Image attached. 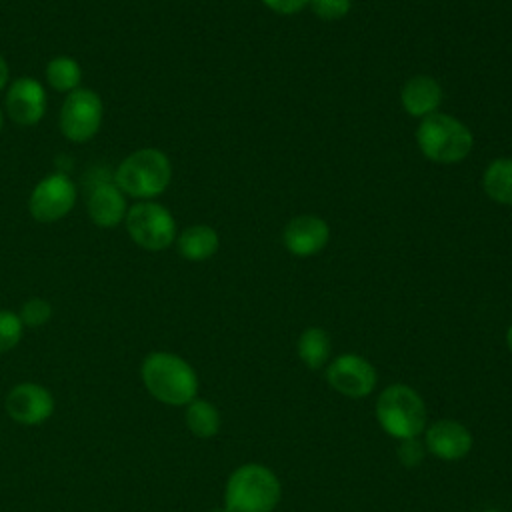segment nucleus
Returning <instances> with one entry per match:
<instances>
[{
	"instance_id": "obj_1",
	"label": "nucleus",
	"mask_w": 512,
	"mask_h": 512,
	"mask_svg": "<svg viewBox=\"0 0 512 512\" xmlns=\"http://www.w3.org/2000/svg\"><path fill=\"white\" fill-rule=\"evenodd\" d=\"M282 500V482L276 472L260 462L234 468L224 486L228 512H274Z\"/></svg>"
},
{
	"instance_id": "obj_2",
	"label": "nucleus",
	"mask_w": 512,
	"mask_h": 512,
	"mask_svg": "<svg viewBox=\"0 0 512 512\" xmlns=\"http://www.w3.org/2000/svg\"><path fill=\"white\" fill-rule=\"evenodd\" d=\"M374 416L382 432L394 440L420 438L428 426V408L418 390L404 382L388 384L380 390Z\"/></svg>"
},
{
	"instance_id": "obj_3",
	"label": "nucleus",
	"mask_w": 512,
	"mask_h": 512,
	"mask_svg": "<svg viewBox=\"0 0 512 512\" xmlns=\"http://www.w3.org/2000/svg\"><path fill=\"white\" fill-rule=\"evenodd\" d=\"M146 390L162 404L186 406L198 396V374L178 354L152 352L140 368Z\"/></svg>"
},
{
	"instance_id": "obj_4",
	"label": "nucleus",
	"mask_w": 512,
	"mask_h": 512,
	"mask_svg": "<svg viewBox=\"0 0 512 512\" xmlns=\"http://www.w3.org/2000/svg\"><path fill=\"white\" fill-rule=\"evenodd\" d=\"M112 180L126 196L152 200L166 192L172 180V164L160 148H138L116 166Z\"/></svg>"
},
{
	"instance_id": "obj_5",
	"label": "nucleus",
	"mask_w": 512,
	"mask_h": 512,
	"mask_svg": "<svg viewBox=\"0 0 512 512\" xmlns=\"http://www.w3.org/2000/svg\"><path fill=\"white\" fill-rule=\"evenodd\" d=\"M416 144L428 160L438 164H456L472 152L474 136L458 118L434 112L420 120L416 128Z\"/></svg>"
},
{
	"instance_id": "obj_6",
	"label": "nucleus",
	"mask_w": 512,
	"mask_h": 512,
	"mask_svg": "<svg viewBox=\"0 0 512 512\" xmlns=\"http://www.w3.org/2000/svg\"><path fill=\"white\" fill-rule=\"evenodd\" d=\"M124 226L130 240L148 252H162L176 242L172 212L154 200H138L128 206Z\"/></svg>"
},
{
	"instance_id": "obj_7",
	"label": "nucleus",
	"mask_w": 512,
	"mask_h": 512,
	"mask_svg": "<svg viewBox=\"0 0 512 512\" xmlns=\"http://www.w3.org/2000/svg\"><path fill=\"white\" fill-rule=\"evenodd\" d=\"M102 118V98L94 90L80 86L66 94L58 112V128L66 140L74 144H84L98 134Z\"/></svg>"
},
{
	"instance_id": "obj_8",
	"label": "nucleus",
	"mask_w": 512,
	"mask_h": 512,
	"mask_svg": "<svg viewBox=\"0 0 512 512\" xmlns=\"http://www.w3.org/2000/svg\"><path fill=\"white\" fill-rule=\"evenodd\" d=\"M78 198L74 180L64 172H52L38 180L28 196V212L36 222L52 224L66 218Z\"/></svg>"
},
{
	"instance_id": "obj_9",
	"label": "nucleus",
	"mask_w": 512,
	"mask_h": 512,
	"mask_svg": "<svg viewBox=\"0 0 512 512\" xmlns=\"http://www.w3.org/2000/svg\"><path fill=\"white\" fill-rule=\"evenodd\" d=\"M324 380L334 392L360 400L376 390L378 372L368 358L356 352H344L324 366Z\"/></svg>"
},
{
	"instance_id": "obj_10",
	"label": "nucleus",
	"mask_w": 512,
	"mask_h": 512,
	"mask_svg": "<svg viewBox=\"0 0 512 512\" xmlns=\"http://www.w3.org/2000/svg\"><path fill=\"white\" fill-rule=\"evenodd\" d=\"M426 452L442 462H456L470 454L474 436L462 422L454 418H438L422 432Z\"/></svg>"
},
{
	"instance_id": "obj_11",
	"label": "nucleus",
	"mask_w": 512,
	"mask_h": 512,
	"mask_svg": "<svg viewBox=\"0 0 512 512\" xmlns=\"http://www.w3.org/2000/svg\"><path fill=\"white\" fill-rule=\"evenodd\" d=\"M4 108L14 124L36 126L46 114V88L36 78H16L6 88Z\"/></svg>"
},
{
	"instance_id": "obj_12",
	"label": "nucleus",
	"mask_w": 512,
	"mask_h": 512,
	"mask_svg": "<svg viewBox=\"0 0 512 512\" xmlns=\"http://www.w3.org/2000/svg\"><path fill=\"white\" fill-rule=\"evenodd\" d=\"M54 410L52 394L34 382L16 384L6 396L8 416L24 426H36L50 418Z\"/></svg>"
},
{
	"instance_id": "obj_13",
	"label": "nucleus",
	"mask_w": 512,
	"mask_h": 512,
	"mask_svg": "<svg viewBox=\"0 0 512 512\" xmlns=\"http://www.w3.org/2000/svg\"><path fill=\"white\" fill-rule=\"evenodd\" d=\"M86 212L92 224L100 228H114L124 222L128 212L126 194L114 184V180L100 178L88 188Z\"/></svg>"
},
{
	"instance_id": "obj_14",
	"label": "nucleus",
	"mask_w": 512,
	"mask_h": 512,
	"mask_svg": "<svg viewBox=\"0 0 512 512\" xmlns=\"http://www.w3.org/2000/svg\"><path fill=\"white\" fill-rule=\"evenodd\" d=\"M330 238V226L324 218L316 214H300L294 216L282 232V240L286 250L292 256L308 258L318 254Z\"/></svg>"
},
{
	"instance_id": "obj_15",
	"label": "nucleus",
	"mask_w": 512,
	"mask_h": 512,
	"mask_svg": "<svg viewBox=\"0 0 512 512\" xmlns=\"http://www.w3.org/2000/svg\"><path fill=\"white\" fill-rule=\"evenodd\" d=\"M400 102L410 116L426 118L438 110L442 102V88L436 78L428 74H416L402 86Z\"/></svg>"
},
{
	"instance_id": "obj_16",
	"label": "nucleus",
	"mask_w": 512,
	"mask_h": 512,
	"mask_svg": "<svg viewBox=\"0 0 512 512\" xmlns=\"http://www.w3.org/2000/svg\"><path fill=\"white\" fill-rule=\"evenodd\" d=\"M218 246V232L208 224L188 226L176 236V248L180 256L190 262H202L212 258L218 252Z\"/></svg>"
},
{
	"instance_id": "obj_17",
	"label": "nucleus",
	"mask_w": 512,
	"mask_h": 512,
	"mask_svg": "<svg viewBox=\"0 0 512 512\" xmlns=\"http://www.w3.org/2000/svg\"><path fill=\"white\" fill-rule=\"evenodd\" d=\"M296 354L306 368L322 370L330 362V354H332L330 334L320 326H308L298 336Z\"/></svg>"
},
{
	"instance_id": "obj_18",
	"label": "nucleus",
	"mask_w": 512,
	"mask_h": 512,
	"mask_svg": "<svg viewBox=\"0 0 512 512\" xmlns=\"http://www.w3.org/2000/svg\"><path fill=\"white\" fill-rule=\"evenodd\" d=\"M482 188L496 204L512 206V158L492 160L482 174Z\"/></svg>"
},
{
	"instance_id": "obj_19",
	"label": "nucleus",
	"mask_w": 512,
	"mask_h": 512,
	"mask_svg": "<svg viewBox=\"0 0 512 512\" xmlns=\"http://www.w3.org/2000/svg\"><path fill=\"white\" fill-rule=\"evenodd\" d=\"M184 422L186 428L192 432L196 438H214L220 432V410L204 398H194L190 404H186L184 412Z\"/></svg>"
},
{
	"instance_id": "obj_20",
	"label": "nucleus",
	"mask_w": 512,
	"mask_h": 512,
	"mask_svg": "<svg viewBox=\"0 0 512 512\" xmlns=\"http://www.w3.org/2000/svg\"><path fill=\"white\" fill-rule=\"evenodd\" d=\"M46 84L62 94H70L72 90L80 88L82 82V68L72 56H54L48 60L44 70Z\"/></svg>"
},
{
	"instance_id": "obj_21",
	"label": "nucleus",
	"mask_w": 512,
	"mask_h": 512,
	"mask_svg": "<svg viewBox=\"0 0 512 512\" xmlns=\"http://www.w3.org/2000/svg\"><path fill=\"white\" fill-rule=\"evenodd\" d=\"M24 332L20 316L12 310H0V354L12 350Z\"/></svg>"
},
{
	"instance_id": "obj_22",
	"label": "nucleus",
	"mask_w": 512,
	"mask_h": 512,
	"mask_svg": "<svg viewBox=\"0 0 512 512\" xmlns=\"http://www.w3.org/2000/svg\"><path fill=\"white\" fill-rule=\"evenodd\" d=\"M20 320L24 326H30V328H38V326H44L50 316H52V306L48 300L44 298H28L20 312H18Z\"/></svg>"
},
{
	"instance_id": "obj_23",
	"label": "nucleus",
	"mask_w": 512,
	"mask_h": 512,
	"mask_svg": "<svg viewBox=\"0 0 512 512\" xmlns=\"http://www.w3.org/2000/svg\"><path fill=\"white\" fill-rule=\"evenodd\" d=\"M308 6L320 20L330 22L344 18L352 8V0H308Z\"/></svg>"
},
{
	"instance_id": "obj_24",
	"label": "nucleus",
	"mask_w": 512,
	"mask_h": 512,
	"mask_svg": "<svg viewBox=\"0 0 512 512\" xmlns=\"http://www.w3.org/2000/svg\"><path fill=\"white\" fill-rule=\"evenodd\" d=\"M396 456L404 468H416L422 464V460L426 456V446L420 438L400 440L398 448H396Z\"/></svg>"
},
{
	"instance_id": "obj_25",
	"label": "nucleus",
	"mask_w": 512,
	"mask_h": 512,
	"mask_svg": "<svg viewBox=\"0 0 512 512\" xmlns=\"http://www.w3.org/2000/svg\"><path fill=\"white\" fill-rule=\"evenodd\" d=\"M266 8H270L276 14L282 16H290L296 14L300 10H304L308 6V0H260Z\"/></svg>"
},
{
	"instance_id": "obj_26",
	"label": "nucleus",
	"mask_w": 512,
	"mask_h": 512,
	"mask_svg": "<svg viewBox=\"0 0 512 512\" xmlns=\"http://www.w3.org/2000/svg\"><path fill=\"white\" fill-rule=\"evenodd\" d=\"M8 80H10V68H8V62L4 60V56L0 54V90H4L8 86Z\"/></svg>"
},
{
	"instance_id": "obj_27",
	"label": "nucleus",
	"mask_w": 512,
	"mask_h": 512,
	"mask_svg": "<svg viewBox=\"0 0 512 512\" xmlns=\"http://www.w3.org/2000/svg\"><path fill=\"white\" fill-rule=\"evenodd\" d=\"M504 340H506V348L510 350V354H512V324L506 328V336H504Z\"/></svg>"
},
{
	"instance_id": "obj_28",
	"label": "nucleus",
	"mask_w": 512,
	"mask_h": 512,
	"mask_svg": "<svg viewBox=\"0 0 512 512\" xmlns=\"http://www.w3.org/2000/svg\"><path fill=\"white\" fill-rule=\"evenodd\" d=\"M208 512H228L224 506H220V508H212V510H208Z\"/></svg>"
},
{
	"instance_id": "obj_29",
	"label": "nucleus",
	"mask_w": 512,
	"mask_h": 512,
	"mask_svg": "<svg viewBox=\"0 0 512 512\" xmlns=\"http://www.w3.org/2000/svg\"><path fill=\"white\" fill-rule=\"evenodd\" d=\"M480 512H502L500 508H484V510H480Z\"/></svg>"
},
{
	"instance_id": "obj_30",
	"label": "nucleus",
	"mask_w": 512,
	"mask_h": 512,
	"mask_svg": "<svg viewBox=\"0 0 512 512\" xmlns=\"http://www.w3.org/2000/svg\"><path fill=\"white\" fill-rule=\"evenodd\" d=\"M2 128H4V114H2V110H0V132H2Z\"/></svg>"
}]
</instances>
